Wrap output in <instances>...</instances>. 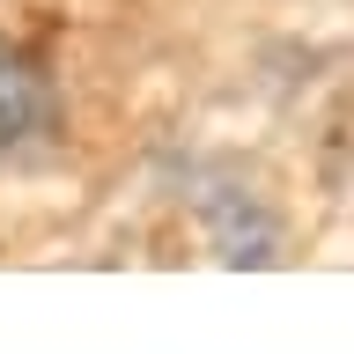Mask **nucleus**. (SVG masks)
<instances>
[{"instance_id":"obj_1","label":"nucleus","mask_w":354,"mask_h":354,"mask_svg":"<svg viewBox=\"0 0 354 354\" xmlns=\"http://www.w3.org/2000/svg\"><path fill=\"white\" fill-rule=\"evenodd\" d=\"M30 118H37V74H30L22 59H8V52H0V148H8V140H22V133H30Z\"/></svg>"}]
</instances>
